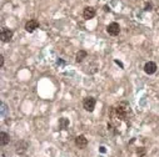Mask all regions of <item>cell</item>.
Instances as JSON below:
<instances>
[{"mask_svg": "<svg viewBox=\"0 0 159 157\" xmlns=\"http://www.w3.org/2000/svg\"><path fill=\"white\" fill-rule=\"evenodd\" d=\"M112 112H113V116L120 121H129L133 117V111H132L129 104L125 101H121V102L117 104L115 106H113Z\"/></svg>", "mask_w": 159, "mask_h": 157, "instance_id": "cell-1", "label": "cell"}, {"mask_svg": "<svg viewBox=\"0 0 159 157\" xmlns=\"http://www.w3.org/2000/svg\"><path fill=\"white\" fill-rule=\"evenodd\" d=\"M95 104H97V100H95L93 96H88L83 100V107L85 111L88 112H93L95 109Z\"/></svg>", "mask_w": 159, "mask_h": 157, "instance_id": "cell-2", "label": "cell"}, {"mask_svg": "<svg viewBox=\"0 0 159 157\" xmlns=\"http://www.w3.org/2000/svg\"><path fill=\"white\" fill-rule=\"evenodd\" d=\"M13 36H14V31L11 29H9V27H3L2 31H0V39H2L3 43L11 41Z\"/></svg>", "mask_w": 159, "mask_h": 157, "instance_id": "cell-3", "label": "cell"}, {"mask_svg": "<svg viewBox=\"0 0 159 157\" xmlns=\"http://www.w3.org/2000/svg\"><path fill=\"white\" fill-rule=\"evenodd\" d=\"M107 33L110 36H118L120 34V26H119V24L118 23H110L107 26Z\"/></svg>", "mask_w": 159, "mask_h": 157, "instance_id": "cell-4", "label": "cell"}, {"mask_svg": "<svg viewBox=\"0 0 159 157\" xmlns=\"http://www.w3.org/2000/svg\"><path fill=\"white\" fill-rule=\"evenodd\" d=\"M40 26L39 21L37 19H30L29 21H26L25 24V31H28V33H34V31Z\"/></svg>", "mask_w": 159, "mask_h": 157, "instance_id": "cell-5", "label": "cell"}, {"mask_svg": "<svg viewBox=\"0 0 159 157\" xmlns=\"http://www.w3.org/2000/svg\"><path fill=\"white\" fill-rule=\"evenodd\" d=\"M95 15H97V10L93 6H85L84 10H83V18L85 20H89V19H93Z\"/></svg>", "mask_w": 159, "mask_h": 157, "instance_id": "cell-6", "label": "cell"}, {"mask_svg": "<svg viewBox=\"0 0 159 157\" xmlns=\"http://www.w3.org/2000/svg\"><path fill=\"white\" fill-rule=\"evenodd\" d=\"M157 69H158V66H157V64L154 61H148V62H145V65H144V72L148 74V75L155 74Z\"/></svg>", "mask_w": 159, "mask_h": 157, "instance_id": "cell-7", "label": "cell"}, {"mask_svg": "<svg viewBox=\"0 0 159 157\" xmlns=\"http://www.w3.org/2000/svg\"><path fill=\"white\" fill-rule=\"evenodd\" d=\"M75 145H77V147H79L80 150H83V148H85L88 146V140L85 138L84 135H79L75 138Z\"/></svg>", "mask_w": 159, "mask_h": 157, "instance_id": "cell-8", "label": "cell"}, {"mask_svg": "<svg viewBox=\"0 0 159 157\" xmlns=\"http://www.w3.org/2000/svg\"><path fill=\"white\" fill-rule=\"evenodd\" d=\"M9 142H10V136H9V134L2 131V132H0V143H2V146L8 145Z\"/></svg>", "mask_w": 159, "mask_h": 157, "instance_id": "cell-9", "label": "cell"}, {"mask_svg": "<svg viewBox=\"0 0 159 157\" xmlns=\"http://www.w3.org/2000/svg\"><path fill=\"white\" fill-rule=\"evenodd\" d=\"M86 56H88V52L85 50H79L77 52V55H75V61L77 62H82L84 59H86Z\"/></svg>", "mask_w": 159, "mask_h": 157, "instance_id": "cell-10", "label": "cell"}, {"mask_svg": "<svg viewBox=\"0 0 159 157\" xmlns=\"http://www.w3.org/2000/svg\"><path fill=\"white\" fill-rule=\"evenodd\" d=\"M68 126H69V120L68 118H65V117L59 118V129L60 130H65Z\"/></svg>", "mask_w": 159, "mask_h": 157, "instance_id": "cell-11", "label": "cell"}, {"mask_svg": "<svg viewBox=\"0 0 159 157\" xmlns=\"http://www.w3.org/2000/svg\"><path fill=\"white\" fill-rule=\"evenodd\" d=\"M8 111H9V109H8L7 104H5V102H2V109H0V116H2V117H5Z\"/></svg>", "mask_w": 159, "mask_h": 157, "instance_id": "cell-12", "label": "cell"}, {"mask_svg": "<svg viewBox=\"0 0 159 157\" xmlns=\"http://www.w3.org/2000/svg\"><path fill=\"white\" fill-rule=\"evenodd\" d=\"M137 152H138V155H139V156H143V155L145 153V148H144V147H140V150H138Z\"/></svg>", "mask_w": 159, "mask_h": 157, "instance_id": "cell-13", "label": "cell"}, {"mask_svg": "<svg viewBox=\"0 0 159 157\" xmlns=\"http://www.w3.org/2000/svg\"><path fill=\"white\" fill-rule=\"evenodd\" d=\"M4 66V55H0V68Z\"/></svg>", "mask_w": 159, "mask_h": 157, "instance_id": "cell-14", "label": "cell"}, {"mask_svg": "<svg viewBox=\"0 0 159 157\" xmlns=\"http://www.w3.org/2000/svg\"><path fill=\"white\" fill-rule=\"evenodd\" d=\"M144 10H145V11H149V10H152V4H147Z\"/></svg>", "mask_w": 159, "mask_h": 157, "instance_id": "cell-15", "label": "cell"}, {"mask_svg": "<svg viewBox=\"0 0 159 157\" xmlns=\"http://www.w3.org/2000/svg\"><path fill=\"white\" fill-rule=\"evenodd\" d=\"M100 151L102 152H105V147H100Z\"/></svg>", "mask_w": 159, "mask_h": 157, "instance_id": "cell-16", "label": "cell"}, {"mask_svg": "<svg viewBox=\"0 0 159 157\" xmlns=\"http://www.w3.org/2000/svg\"><path fill=\"white\" fill-rule=\"evenodd\" d=\"M2 157H5V155H4V153H2Z\"/></svg>", "mask_w": 159, "mask_h": 157, "instance_id": "cell-17", "label": "cell"}]
</instances>
